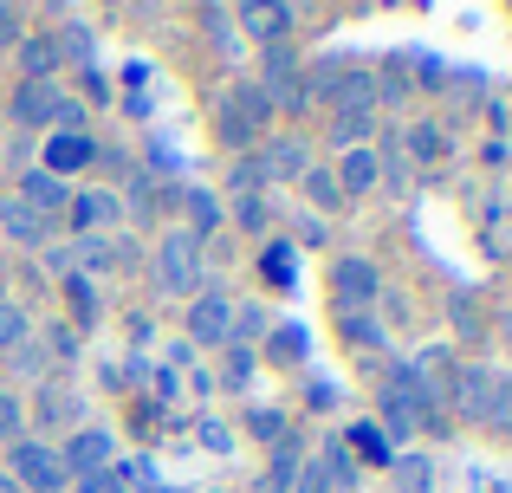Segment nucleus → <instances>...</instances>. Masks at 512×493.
Segmentation results:
<instances>
[{
	"mask_svg": "<svg viewBox=\"0 0 512 493\" xmlns=\"http://www.w3.org/2000/svg\"><path fill=\"white\" fill-rule=\"evenodd\" d=\"M13 474H20L26 487H39V493H59L72 481L65 461H59V448H39V442H13Z\"/></svg>",
	"mask_w": 512,
	"mask_h": 493,
	"instance_id": "obj_2",
	"label": "nucleus"
},
{
	"mask_svg": "<svg viewBox=\"0 0 512 493\" xmlns=\"http://www.w3.org/2000/svg\"><path fill=\"white\" fill-rule=\"evenodd\" d=\"M253 163H260V182H299L305 169H312V150H305L299 137H273Z\"/></svg>",
	"mask_w": 512,
	"mask_h": 493,
	"instance_id": "obj_3",
	"label": "nucleus"
},
{
	"mask_svg": "<svg viewBox=\"0 0 512 493\" xmlns=\"http://www.w3.org/2000/svg\"><path fill=\"white\" fill-rule=\"evenodd\" d=\"M13 344H26V312L0 299V351H13Z\"/></svg>",
	"mask_w": 512,
	"mask_h": 493,
	"instance_id": "obj_28",
	"label": "nucleus"
},
{
	"mask_svg": "<svg viewBox=\"0 0 512 493\" xmlns=\"http://www.w3.org/2000/svg\"><path fill=\"white\" fill-rule=\"evenodd\" d=\"M331 91H338L344 111H370L376 104V78L363 72V65H338V72H331Z\"/></svg>",
	"mask_w": 512,
	"mask_h": 493,
	"instance_id": "obj_10",
	"label": "nucleus"
},
{
	"mask_svg": "<svg viewBox=\"0 0 512 493\" xmlns=\"http://www.w3.org/2000/svg\"><path fill=\"white\" fill-rule=\"evenodd\" d=\"M234 215H240V228H266V208H260V195H240V202H234Z\"/></svg>",
	"mask_w": 512,
	"mask_h": 493,
	"instance_id": "obj_34",
	"label": "nucleus"
},
{
	"mask_svg": "<svg viewBox=\"0 0 512 493\" xmlns=\"http://www.w3.org/2000/svg\"><path fill=\"white\" fill-rule=\"evenodd\" d=\"M111 429H78L72 435V448H65V474H78V481H85V474H104V468H111Z\"/></svg>",
	"mask_w": 512,
	"mask_h": 493,
	"instance_id": "obj_5",
	"label": "nucleus"
},
{
	"mask_svg": "<svg viewBox=\"0 0 512 493\" xmlns=\"http://www.w3.org/2000/svg\"><path fill=\"white\" fill-rule=\"evenodd\" d=\"M234 20H240V26H247V33H253V39H266V46H279V39H286V33H292V13H286V7H240V13H234Z\"/></svg>",
	"mask_w": 512,
	"mask_h": 493,
	"instance_id": "obj_11",
	"label": "nucleus"
},
{
	"mask_svg": "<svg viewBox=\"0 0 512 493\" xmlns=\"http://www.w3.org/2000/svg\"><path fill=\"white\" fill-rule=\"evenodd\" d=\"M227 111H234L240 124H247L253 137H260V130H266V117H273V98H266L260 85H240V91H234V104H227Z\"/></svg>",
	"mask_w": 512,
	"mask_h": 493,
	"instance_id": "obj_15",
	"label": "nucleus"
},
{
	"mask_svg": "<svg viewBox=\"0 0 512 493\" xmlns=\"http://www.w3.org/2000/svg\"><path fill=\"white\" fill-rule=\"evenodd\" d=\"M65 52H72V59H91V39H85V33L72 26V33H65Z\"/></svg>",
	"mask_w": 512,
	"mask_h": 493,
	"instance_id": "obj_38",
	"label": "nucleus"
},
{
	"mask_svg": "<svg viewBox=\"0 0 512 493\" xmlns=\"http://www.w3.org/2000/svg\"><path fill=\"white\" fill-rule=\"evenodd\" d=\"M0 228H7L13 241H26V247H39V241H46V221H39V215H26V208H7V221H0Z\"/></svg>",
	"mask_w": 512,
	"mask_h": 493,
	"instance_id": "obj_22",
	"label": "nucleus"
},
{
	"mask_svg": "<svg viewBox=\"0 0 512 493\" xmlns=\"http://www.w3.org/2000/svg\"><path fill=\"white\" fill-rule=\"evenodd\" d=\"M331 286H338V299H344V312H363V305L376 299V266L363 260V253H350V260H338V273H331Z\"/></svg>",
	"mask_w": 512,
	"mask_h": 493,
	"instance_id": "obj_6",
	"label": "nucleus"
},
{
	"mask_svg": "<svg viewBox=\"0 0 512 493\" xmlns=\"http://www.w3.org/2000/svg\"><path fill=\"white\" fill-rule=\"evenodd\" d=\"M344 448H357V468H363V461H370V468H389V461H396V455H389V435L376 429V422H357Z\"/></svg>",
	"mask_w": 512,
	"mask_h": 493,
	"instance_id": "obj_13",
	"label": "nucleus"
},
{
	"mask_svg": "<svg viewBox=\"0 0 512 493\" xmlns=\"http://www.w3.org/2000/svg\"><path fill=\"white\" fill-rule=\"evenodd\" d=\"M292 487H299V493H331V468H325V461H305V468L292 474Z\"/></svg>",
	"mask_w": 512,
	"mask_h": 493,
	"instance_id": "obj_30",
	"label": "nucleus"
},
{
	"mask_svg": "<svg viewBox=\"0 0 512 493\" xmlns=\"http://www.w3.org/2000/svg\"><path fill=\"white\" fill-rule=\"evenodd\" d=\"M260 331H266V312H260V305L234 312V338H240V344H247V338H260Z\"/></svg>",
	"mask_w": 512,
	"mask_h": 493,
	"instance_id": "obj_32",
	"label": "nucleus"
},
{
	"mask_svg": "<svg viewBox=\"0 0 512 493\" xmlns=\"http://www.w3.org/2000/svg\"><path fill=\"white\" fill-rule=\"evenodd\" d=\"M65 202H72L65 176H46V169H33V176L20 182V208H26V215H39V221H46V215H59Z\"/></svg>",
	"mask_w": 512,
	"mask_h": 493,
	"instance_id": "obj_8",
	"label": "nucleus"
},
{
	"mask_svg": "<svg viewBox=\"0 0 512 493\" xmlns=\"http://www.w3.org/2000/svg\"><path fill=\"white\" fill-rule=\"evenodd\" d=\"M188 221H195V228H188L195 241H208V234H214V221H221V208H214V195H208V189H188Z\"/></svg>",
	"mask_w": 512,
	"mask_h": 493,
	"instance_id": "obj_19",
	"label": "nucleus"
},
{
	"mask_svg": "<svg viewBox=\"0 0 512 493\" xmlns=\"http://www.w3.org/2000/svg\"><path fill=\"white\" fill-rule=\"evenodd\" d=\"M363 137H370V111H338V143L344 150H363Z\"/></svg>",
	"mask_w": 512,
	"mask_h": 493,
	"instance_id": "obj_27",
	"label": "nucleus"
},
{
	"mask_svg": "<svg viewBox=\"0 0 512 493\" xmlns=\"http://www.w3.org/2000/svg\"><path fill=\"white\" fill-rule=\"evenodd\" d=\"M65 292H72V312L91 325V318H98V292H91V279H85V273H72V279H65Z\"/></svg>",
	"mask_w": 512,
	"mask_h": 493,
	"instance_id": "obj_29",
	"label": "nucleus"
},
{
	"mask_svg": "<svg viewBox=\"0 0 512 493\" xmlns=\"http://www.w3.org/2000/svg\"><path fill=\"white\" fill-rule=\"evenodd\" d=\"M195 279H201V241L195 234H163V247H156V286L169 299H188Z\"/></svg>",
	"mask_w": 512,
	"mask_h": 493,
	"instance_id": "obj_1",
	"label": "nucleus"
},
{
	"mask_svg": "<svg viewBox=\"0 0 512 493\" xmlns=\"http://www.w3.org/2000/svg\"><path fill=\"white\" fill-rule=\"evenodd\" d=\"M273 357H279V364H299V357H305V325H279L273 331Z\"/></svg>",
	"mask_w": 512,
	"mask_h": 493,
	"instance_id": "obj_26",
	"label": "nucleus"
},
{
	"mask_svg": "<svg viewBox=\"0 0 512 493\" xmlns=\"http://www.w3.org/2000/svg\"><path fill=\"white\" fill-rule=\"evenodd\" d=\"M266 279H273V286H286V279H292V247L286 241L266 247Z\"/></svg>",
	"mask_w": 512,
	"mask_h": 493,
	"instance_id": "obj_31",
	"label": "nucleus"
},
{
	"mask_svg": "<svg viewBox=\"0 0 512 493\" xmlns=\"http://www.w3.org/2000/svg\"><path fill=\"white\" fill-rule=\"evenodd\" d=\"M65 208H72V221H78V228H91V221H111V215H117V202H111V195H72Z\"/></svg>",
	"mask_w": 512,
	"mask_h": 493,
	"instance_id": "obj_20",
	"label": "nucleus"
},
{
	"mask_svg": "<svg viewBox=\"0 0 512 493\" xmlns=\"http://www.w3.org/2000/svg\"><path fill=\"white\" fill-rule=\"evenodd\" d=\"M0 221H7V195H0Z\"/></svg>",
	"mask_w": 512,
	"mask_h": 493,
	"instance_id": "obj_41",
	"label": "nucleus"
},
{
	"mask_svg": "<svg viewBox=\"0 0 512 493\" xmlns=\"http://www.w3.org/2000/svg\"><path fill=\"white\" fill-rule=\"evenodd\" d=\"M59 91H52V78H26L20 85V98H13V117L20 124H59Z\"/></svg>",
	"mask_w": 512,
	"mask_h": 493,
	"instance_id": "obj_9",
	"label": "nucleus"
},
{
	"mask_svg": "<svg viewBox=\"0 0 512 493\" xmlns=\"http://www.w3.org/2000/svg\"><path fill=\"white\" fill-rule=\"evenodd\" d=\"M331 182H338V195H363V189L376 182V156H370V150H344V169H338Z\"/></svg>",
	"mask_w": 512,
	"mask_h": 493,
	"instance_id": "obj_14",
	"label": "nucleus"
},
{
	"mask_svg": "<svg viewBox=\"0 0 512 493\" xmlns=\"http://www.w3.org/2000/svg\"><path fill=\"white\" fill-rule=\"evenodd\" d=\"M299 234H305V247H318V241H325V221H318V215H299Z\"/></svg>",
	"mask_w": 512,
	"mask_h": 493,
	"instance_id": "obj_37",
	"label": "nucleus"
},
{
	"mask_svg": "<svg viewBox=\"0 0 512 493\" xmlns=\"http://www.w3.org/2000/svg\"><path fill=\"white\" fill-rule=\"evenodd\" d=\"M227 338H234V305L227 299L208 292V299L188 305V344H227Z\"/></svg>",
	"mask_w": 512,
	"mask_h": 493,
	"instance_id": "obj_4",
	"label": "nucleus"
},
{
	"mask_svg": "<svg viewBox=\"0 0 512 493\" xmlns=\"http://www.w3.org/2000/svg\"><path fill=\"white\" fill-rule=\"evenodd\" d=\"M0 493H20V481H7V474H0Z\"/></svg>",
	"mask_w": 512,
	"mask_h": 493,
	"instance_id": "obj_40",
	"label": "nucleus"
},
{
	"mask_svg": "<svg viewBox=\"0 0 512 493\" xmlns=\"http://www.w3.org/2000/svg\"><path fill=\"white\" fill-rule=\"evenodd\" d=\"M13 33H20V13H13V7H0V39H13Z\"/></svg>",
	"mask_w": 512,
	"mask_h": 493,
	"instance_id": "obj_39",
	"label": "nucleus"
},
{
	"mask_svg": "<svg viewBox=\"0 0 512 493\" xmlns=\"http://www.w3.org/2000/svg\"><path fill=\"white\" fill-rule=\"evenodd\" d=\"M247 429H253V435H266V442H279V435H286V422H279L273 409H260V416H247Z\"/></svg>",
	"mask_w": 512,
	"mask_h": 493,
	"instance_id": "obj_35",
	"label": "nucleus"
},
{
	"mask_svg": "<svg viewBox=\"0 0 512 493\" xmlns=\"http://www.w3.org/2000/svg\"><path fill=\"white\" fill-rule=\"evenodd\" d=\"M493 383H500V370H493V364H461V370H454V390H448V396H454V409L480 422V409H487Z\"/></svg>",
	"mask_w": 512,
	"mask_h": 493,
	"instance_id": "obj_7",
	"label": "nucleus"
},
{
	"mask_svg": "<svg viewBox=\"0 0 512 493\" xmlns=\"http://www.w3.org/2000/svg\"><path fill=\"white\" fill-rule=\"evenodd\" d=\"M305 202H312V208H338L344 195H338V182H331L325 169H305Z\"/></svg>",
	"mask_w": 512,
	"mask_h": 493,
	"instance_id": "obj_25",
	"label": "nucleus"
},
{
	"mask_svg": "<svg viewBox=\"0 0 512 493\" xmlns=\"http://www.w3.org/2000/svg\"><path fill=\"white\" fill-rule=\"evenodd\" d=\"M20 435V396H0V448Z\"/></svg>",
	"mask_w": 512,
	"mask_h": 493,
	"instance_id": "obj_33",
	"label": "nucleus"
},
{
	"mask_svg": "<svg viewBox=\"0 0 512 493\" xmlns=\"http://www.w3.org/2000/svg\"><path fill=\"white\" fill-rule=\"evenodd\" d=\"M344 338L363 344V351H376V344H383V325H376L370 312H344Z\"/></svg>",
	"mask_w": 512,
	"mask_h": 493,
	"instance_id": "obj_24",
	"label": "nucleus"
},
{
	"mask_svg": "<svg viewBox=\"0 0 512 493\" xmlns=\"http://www.w3.org/2000/svg\"><path fill=\"white\" fill-rule=\"evenodd\" d=\"M195 442L208 448V455H234V429H227V422H214V416L195 422Z\"/></svg>",
	"mask_w": 512,
	"mask_h": 493,
	"instance_id": "obj_23",
	"label": "nucleus"
},
{
	"mask_svg": "<svg viewBox=\"0 0 512 493\" xmlns=\"http://www.w3.org/2000/svg\"><path fill=\"white\" fill-rule=\"evenodd\" d=\"M480 422L487 429H512V370H500V383H493L487 409H480Z\"/></svg>",
	"mask_w": 512,
	"mask_h": 493,
	"instance_id": "obj_17",
	"label": "nucleus"
},
{
	"mask_svg": "<svg viewBox=\"0 0 512 493\" xmlns=\"http://www.w3.org/2000/svg\"><path fill=\"white\" fill-rule=\"evenodd\" d=\"M396 137H409V150L422 156V163H435L448 143H441V124H409V130H396Z\"/></svg>",
	"mask_w": 512,
	"mask_h": 493,
	"instance_id": "obj_21",
	"label": "nucleus"
},
{
	"mask_svg": "<svg viewBox=\"0 0 512 493\" xmlns=\"http://www.w3.org/2000/svg\"><path fill=\"white\" fill-rule=\"evenodd\" d=\"M227 377H234V383L253 377V351H247V344H234V357H227Z\"/></svg>",
	"mask_w": 512,
	"mask_h": 493,
	"instance_id": "obj_36",
	"label": "nucleus"
},
{
	"mask_svg": "<svg viewBox=\"0 0 512 493\" xmlns=\"http://www.w3.org/2000/svg\"><path fill=\"white\" fill-rule=\"evenodd\" d=\"M91 163V137H72V130H59V137L46 143V176H65V169Z\"/></svg>",
	"mask_w": 512,
	"mask_h": 493,
	"instance_id": "obj_12",
	"label": "nucleus"
},
{
	"mask_svg": "<svg viewBox=\"0 0 512 493\" xmlns=\"http://www.w3.org/2000/svg\"><path fill=\"white\" fill-rule=\"evenodd\" d=\"M435 487V461L428 455H402L396 461V493H428Z\"/></svg>",
	"mask_w": 512,
	"mask_h": 493,
	"instance_id": "obj_16",
	"label": "nucleus"
},
{
	"mask_svg": "<svg viewBox=\"0 0 512 493\" xmlns=\"http://www.w3.org/2000/svg\"><path fill=\"white\" fill-rule=\"evenodd\" d=\"M20 65H26V78H46L52 65H59V39H26V46H20Z\"/></svg>",
	"mask_w": 512,
	"mask_h": 493,
	"instance_id": "obj_18",
	"label": "nucleus"
}]
</instances>
